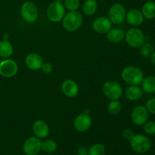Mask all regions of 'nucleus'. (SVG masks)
Instances as JSON below:
<instances>
[{"instance_id": "1", "label": "nucleus", "mask_w": 155, "mask_h": 155, "mask_svg": "<svg viewBox=\"0 0 155 155\" xmlns=\"http://www.w3.org/2000/svg\"><path fill=\"white\" fill-rule=\"evenodd\" d=\"M123 80L130 86H139L144 79L142 70L136 66H127L121 73Z\"/></svg>"}, {"instance_id": "2", "label": "nucleus", "mask_w": 155, "mask_h": 155, "mask_svg": "<svg viewBox=\"0 0 155 155\" xmlns=\"http://www.w3.org/2000/svg\"><path fill=\"white\" fill-rule=\"evenodd\" d=\"M83 21V15L77 11L69 12L62 19L64 29L70 32H74L80 29Z\"/></svg>"}, {"instance_id": "3", "label": "nucleus", "mask_w": 155, "mask_h": 155, "mask_svg": "<svg viewBox=\"0 0 155 155\" xmlns=\"http://www.w3.org/2000/svg\"><path fill=\"white\" fill-rule=\"evenodd\" d=\"M130 147L138 154H145L151 148V141L147 136L142 134L134 135L130 140Z\"/></svg>"}, {"instance_id": "4", "label": "nucleus", "mask_w": 155, "mask_h": 155, "mask_svg": "<svg viewBox=\"0 0 155 155\" xmlns=\"http://www.w3.org/2000/svg\"><path fill=\"white\" fill-rule=\"evenodd\" d=\"M125 39L127 43L132 48H140L145 42V36L143 32L139 29L131 28L125 33Z\"/></svg>"}, {"instance_id": "5", "label": "nucleus", "mask_w": 155, "mask_h": 155, "mask_svg": "<svg viewBox=\"0 0 155 155\" xmlns=\"http://www.w3.org/2000/svg\"><path fill=\"white\" fill-rule=\"evenodd\" d=\"M102 92L110 100H118L123 95V89L118 82L108 80L103 85Z\"/></svg>"}, {"instance_id": "6", "label": "nucleus", "mask_w": 155, "mask_h": 155, "mask_svg": "<svg viewBox=\"0 0 155 155\" xmlns=\"http://www.w3.org/2000/svg\"><path fill=\"white\" fill-rule=\"evenodd\" d=\"M38 15L39 12L35 3L30 1L23 3L21 7V15L25 22L29 24L34 23L37 20Z\"/></svg>"}, {"instance_id": "7", "label": "nucleus", "mask_w": 155, "mask_h": 155, "mask_svg": "<svg viewBox=\"0 0 155 155\" xmlns=\"http://www.w3.org/2000/svg\"><path fill=\"white\" fill-rule=\"evenodd\" d=\"M47 17L51 22L58 23L62 21L65 15V8L62 2H53L47 8Z\"/></svg>"}, {"instance_id": "8", "label": "nucleus", "mask_w": 155, "mask_h": 155, "mask_svg": "<svg viewBox=\"0 0 155 155\" xmlns=\"http://www.w3.org/2000/svg\"><path fill=\"white\" fill-rule=\"evenodd\" d=\"M127 15V9L124 5L115 3L112 5L108 11V18L114 24H120L124 22Z\"/></svg>"}, {"instance_id": "9", "label": "nucleus", "mask_w": 155, "mask_h": 155, "mask_svg": "<svg viewBox=\"0 0 155 155\" xmlns=\"http://www.w3.org/2000/svg\"><path fill=\"white\" fill-rule=\"evenodd\" d=\"M149 112L145 106L137 105L133 108L131 114L132 121L136 126H143L148 121Z\"/></svg>"}, {"instance_id": "10", "label": "nucleus", "mask_w": 155, "mask_h": 155, "mask_svg": "<svg viewBox=\"0 0 155 155\" xmlns=\"http://www.w3.org/2000/svg\"><path fill=\"white\" fill-rule=\"evenodd\" d=\"M23 150L26 155H37L42 150L41 139L36 136H32L26 139L23 145Z\"/></svg>"}, {"instance_id": "11", "label": "nucleus", "mask_w": 155, "mask_h": 155, "mask_svg": "<svg viewBox=\"0 0 155 155\" xmlns=\"http://www.w3.org/2000/svg\"><path fill=\"white\" fill-rule=\"evenodd\" d=\"M18 65L12 59H5L0 62V76L5 78L12 77L17 74Z\"/></svg>"}, {"instance_id": "12", "label": "nucleus", "mask_w": 155, "mask_h": 155, "mask_svg": "<svg viewBox=\"0 0 155 155\" xmlns=\"http://www.w3.org/2000/svg\"><path fill=\"white\" fill-rule=\"evenodd\" d=\"M92 124V117L87 114H80L74 119V127L77 131L83 133L89 130Z\"/></svg>"}, {"instance_id": "13", "label": "nucleus", "mask_w": 155, "mask_h": 155, "mask_svg": "<svg viewBox=\"0 0 155 155\" xmlns=\"http://www.w3.org/2000/svg\"><path fill=\"white\" fill-rule=\"evenodd\" d=\"M92 28L96 33L101 34H107L112 28V23L107 17H98L92 22Z\"/></svg>"}, {"instance_id": "14", "label": "nucleus", "mask_w": 155, "mask_h": 155, "mask_svg": "<svg viewBox=\"0 0 155 155\" xmlns=\"http://www.w3.org/2000/svg\"><path fill=\"white\" fill-rule=\"evenodd\" d=\"M33 132L35 136L39 139H45L49 135V127L42 120H37L33 124Z\"/></svg>"}, {"instance_id": "15", "label": "nucleus", "mask_w": 155, "mask_h": 155, "mask_svg": "<svg viewBox=\"0 0 155 155\" xmlns=\"http://www.w3.org/2000/svg\"><path fill=\"white\" fill-rule=\"evenodd\" d=\"M61 91L68 98H74L79 94V86L74 80H66L61 85Z\"/></svg>"}, {"instance_id": "16", "label": "nucleus", "mask_w": 155, "mask_h": 155, "mask_svg": "<svg viewBox=\"0 0 155 155\" xmlns=\"http://www.w3.org/2000/svg\"><path fill=\"white\" fill-rule=\"evenodd\" d=\"M126 20L129 24L134 27L141 25L144 21V16L142 12L137 8H132L127 12Z\"/></svg>"}, {"instance_id": "17", "label": "nucleus", "mask_w": 155, "mask_h": 155, "mask_svg": "<svg viewBox=\"0 0 155 155\" xmlns=\"http://www.w3.org/2000/svg\"><path fill=\"white\" fill-rule=\"evenodd\" d=\"M25 64L29 69L37 71V70L41 69V67L43 64V60L40 54L32 52L26 56Z\"/></svg>"}, {"instance_id": "18", "label": "nucleus", "mask_w": 155, "mask_h": 155, "mask_svg": "<svg viewBox=\"0 0 155 155\" xmlns=\"http://www.w3.org/2000/svg\"><path fill=\"white\" fill-rule=\"evenodd\" d=\"M125 38V32L120 28H111L107 33V39L111 43H119Z\"/></svg>"}, {"instance_id": "19", "label": "nucleus", "mask_w": 155, "mask_h": 155, "mask_svg": "<svg viewBox=\"0 0 155 155\" xmlns=\"http://www.w3.org/2000/svg\"><path fill=\"white\" fill-rule=\"evenodd\" d=\"M125 95L130 101H138L143 95V91L138 86H130L126 89Z\"/></svg>"}, {"instance_id": "20", "label": "nucleus", "mask_w": 155, "mask_h": 155, "mask_svg": "<svg viewBox=\"0 0 155 155\" xmlns=\"http://www.w3.org/2000/svg\"><path fill=\"white\" fill-rule=\"evenodd\" d=\"M142 89L143 92L148 94L155 93V77L148 76L145 77L142 82Z\"/></svg>"}, {"instance_id": "21", "label": "nucleus", "mask_w": 155, "mask_h": 155, "mask_svg": "<svg viewBox=\"0 0 155 155\" xmlns=\"http://www.w3.org/2000/svg\"><path fill=\"white\" fill-rule=\"evenodd\" d=\"M142 13L144 18L152 20L155 18V2L153 1H148L144 3L142 8Z\"/></svg>"}, {"instance_id": "22", "label": "nucleus", "mask_w": 155, "mask_h": 155, "mask_svg": "<svg viewBox=\"0 0 155 155\" xmlns=\"http://www.w3.org/2000/svg\"><path fill=\"white\" fill-rule=\"evenodd\" d=\"M14 51L13 46L8 40L0 41V57L8 58L12 55Z\"/></svg>"}, {"instance_id": "23", "label": "nucleus", "mask_w": 155, "mask_h": 155, "mask_svg": "<svg viewBox=\"0 0 155 155\" xmlns=\"http://www.w3.org/2000/svg\"><path fill=\"white\" fill-rule=\"evenodd\" d=\"M98 3L96 0H86L82 5V11L86 15H92L96 12Z\"/></svg>"}, {"instance_id": "24", "label": "nucleus", "mask_w": 155, "mask_h": 155, "mask_svg": "<svg viewBox=\"0 0 155 155\" xmlns=\"http://www.w3.org/2000/svg\"><path fill=\"white\" fill-rule=\"evenodd\" d=\"M57 149V144L51 139H47L42 142V151L47 154H51Z\"/></svg>"}, {"instance_id": "25", "label": "nucleus", "mask_w": 155, "mask_h": 155, "mask_svg": "<svg viewBox=\"0 0 155 155\" xmlns=\"http://www.w3.org/2000/svg\"><path fill=\"white\" fill-rule=\"evenodd\" d=\"M105 151V147L102 144L96 143L89 148L88 155H104Z\"/></svg>"}, {"instance_id": "26", "label": "nucleus", "mask_w": 155, "mask_h": 155, "mask_svg": "<svg viewBox=\"0 0 155 155\" xmlns=\"http://www.w3.org/2000/svg\"><path fill=\"white\" fill-rule=\"evenodd\" d=\"M140 54L145 58H149L154 51V45L150 42H144L143 45L140 47Z\"/></svg>"}, {"instance_id": "27", "label": "nucleus", "mask_w": 155, "mask_h": 155, "mask_svg": "<svg viewBox=\"0 0 155 155\" xmlns=\"http://www.w3.org/2000/svg\"><path fill=\"white\" fill-rule=\"evenodd\" d=\"M121 107V103L118 100H111L107 105V110L110 114L117 115L120 112Z\"/></svg>"}, {"instance_id": "28", "label": "nucleus", "mask_w": 155, "mask_h": 155, "mask_svg": "<svg viewBox=\"0 0 155 155\" xmlns=\"http://www.w3.org/2000/svg\"><path fill=\"white\" fill-rule=\"evenodd\" d=\"M64 6L69 12L77 11L80 5V0H64Z\"/></svg>"}, {"instance_id": "29", "label": "nucleus", "mask_w": 155, "mask_h": 155, "mask_svg": "<svg viewBox=\"0 0 155 155\" xmlns=\"http://www.w3.org/2000/svg\"><path fill=\"white\" fill-rule=\"evenodd\" d=\"M143 130L146 134L155 135V122L154 121H147L143 125Z\"/></svg>"}, {"instance_id": "30", "label": "nucleus", "mask_w": 155, "mask_h": 155, "mask_svg": "<svg viewBox=\"0 0 155 155\" xmlns=\"http://www.w3.org/2000/svg\"><path fill=\"white\" fill-rule=\"evenodd\" d=\"M145 107L150 114H155V97L151 98L147 101L145 104Z\"/></svg>"}, {"instance_id": "31", "label": "nucleus", "mask_w": 155, "mask_h": 155, "mask_svg": "<svg viewBox=\"0 0 155 155\" xmlns=\"http://www.w3.org/2000/svg\"><path fill=\"white\" fill-rule=\"evenodd\" d=\"M41 70L45 74H50V73L52 72L53 66L49 62H45V63L42 64V67H41Z\"/></svg>"}, {"instance_id": "32", "label": "nucleus", "mask_w": 155, "mask_h": 155, "mask_svg": "<svg viewBox=\"0 0 155 155\" xmlns=\"http://www.w3.org/2000/svg\"><path fill=\"white\" fill-rule=\"evenodd\" d=\"M134 133H133V131L132 130H130V129H126V130H124V132H123V137L125 139H127V140H131L132 138L134 136Z\"/></svg>"}, {"instance_id": "33", "label": "nucleus", "mask_w": 155, "mask_h": 155, "mask_svg": "<svg viewBox=\"0 0 155 155\" xmlns=\"http://www.w3.org/2000/svg\"><path fill=\"white\" fill-rule=\"evenodd\" d=\"M89 152V149L86 148V147H80L77 151V154L78 155H88Z\"/></svg>"}, {"instance_id": "34", "label": "nucleus", "mask_w": 155, "mask_h": 155, "mask_svg": "<svg viewBox=\"0 0 155 155\" xmlns=\"http://www.w3.org/2000/svg\"><path fill=\"white\" fill-rule=\"evenodd\" d=\"M151 63L153 64V65L155 66V51L151 55Z\"/></svg>"}, {"instance_id": "35", "label": "nucleus", "mask_w": 155, "mask_h": 155, "mask_svg": "<svg viewBox=\"0 0 155 155\" xmlns=\"http://www.w3.org/2000/svg\"><path fill=\"white\" fill-rule=\"evenodd\" d=\"M8 34H5L4 36V40H8Z\"/></svg>"}, {"instance_id": "36", "label": "nucleus", "mask_w": 155, "mask_h": 155, "mask_svg": "<svg viewBox=\"0 0 155 155\" xmlns=\"http://www.w3.org/2000/svg\"><path fill=\"white\" fill-rule=\"evenodd\" d=\"M54 2H64V0H54Z\"/></svg>"}]
</instances>
